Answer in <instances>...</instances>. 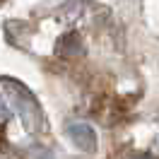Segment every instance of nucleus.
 <instances>
[{"instance_id": "obj_1", "label": "nucleus", "mask_w": 159, "mask_h": 159, "mask_svg": "<svg viewBox=\"0 0 159 159\" xmlns=\"http://www.w3.org/2000/svg\"><path fill=\"white\" fill-rule=\"evenodd\" d=\"M2 82V87L7 92V97L12 101V109L17 111V116L22 118L24 123V128L29 130V133H39L43 130V113H41V106L39 101L34 99V94H31L22 82L17 80H0Z\"/></svg>"}, {"instance_id": "obj_4", "label": "nucleus", "mask_w": 159, "mask_h": 159, "mask_svg": "<svg viewBox=\"0 0 159 159\" xmlns=\"http://www.w3.org/2000/svg\"><path fill=\"white\" fill-rule=\"evenodd\" d=\"M7 116H10V113H7V109H5V106H2V104H0V120H2V123H5V120H7Z\"/></svg>"}, {"instance_id": "obj_3", "label": "nucleus", "mask_w": 159, "mask_h": 159, "mask_svg": "<svg viewBox=\"0 0 159 159\" xmlns=\"http://www.w3.org/2000/svg\"><path fill=\"white\" fill-rule=\"evenodd\" d=\"M56 53L60 58H77L84 53V46H82V39H80L77 31H65L63 36L56 43Z\"/></svg>"}, {"instance_id": "obj_2", "label": "nucleus", "mask_w": 159, "mask_h": 159, "mask_svg": "<svg viewBox=\"0 0 159 159\" xmlns=\"http://www.w3.org/2000/svg\"><path fill=\"white\" fill-rule=\"evenodd\" d=\"M65 133H68V138L80 149H84V152H94L97 149V133H94V128H92L89 123H80V120L68 123Z\"/></svg>"}]
</instances>
